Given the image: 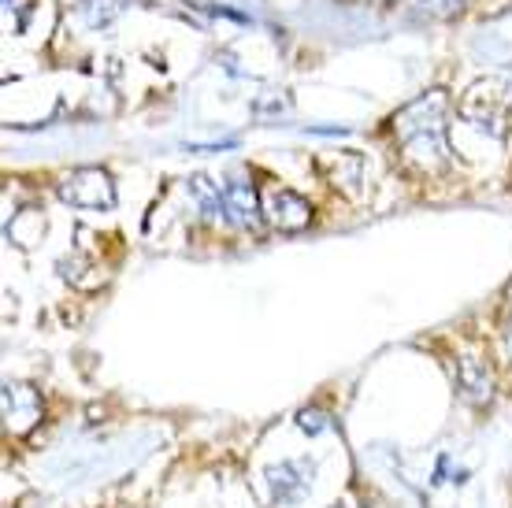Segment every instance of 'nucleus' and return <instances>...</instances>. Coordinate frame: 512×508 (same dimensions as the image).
<instances>
[{"label":"nucleus","instance_id":"obj_1","mask_svg":"<svg viewBox=\"0 0 512 508\" xmlns=\"http://www.w3.org/2000/svg\"><path fill=\"white\" fill-rule=\"evenodd\" d=\"M446 112H449L446 89H431V93L416 97V101L405 104L394 115V134L401 141V149L423 171H442L449 164Z\"/></svg>","mask_w":512,"mask_h":508},{"label":"nucleus","instance_id":"obj_2","mask_svg":"<svg viewBox=\"0 0 512 508\" xmlns=\"http://www.w3.org/2000/svg\"><path fill=\"white\" fill-rule=\"evenodd\" d=\"M457 112H461L475 130H487L490 138H501V134H505V115L512 112V67L494 78L475 82L461 97V108H457Z\"/></svg>","mask_w":512,"mask_h":508},{"label":"nucleus","instance_id":"obj_3","mask_svg":"<svg viewBox=\"0 0 512 508\" xmlns=\"http://www.w3.org/2000/svg\"><path fill=\"white\" fill-rule=\"evenodd\" d=\"M60 201L82 212H108L116 208V182L104 167H75L71 175H64V182L56 186Z\"/></svg>","mask_w":512,"mask_h":508},{"label":"nucleus","instance_id":"obj_4","mask_svg":"<svg viewBox=\"0 0 512 508\" xmlns=\"http://www.w3.org/2000/svg\"><path fill=\"white\" fill-rule=\"evenodd\" d=\"M312 475H316V464L308 457L271 464L268 468L271 501H275V505H297V501H305L308 490H312Z\"/></svg>","mask_w":512,"mask_h":508},{"label":"nucleus","instance_id":"obj_5","mask_svg":"<svg viewBox=\"0 0 512 508\" xmlns=\"http://www.w3.org/2000/svg\"><path fill=\"white\" fill-rule=\"evenodd\" d=\"M223 219H227L234 230L256 238V234L264 230V223H268L256 186H249V182H227V186H223Z\"/></svg>","mask_w":512,"mask_h":508},{"label":"nucleus","instance_id":"obj_6","mask_svg":"<svg viewBox=\"0 0 512 508\" xmlns=\"http://www.w3.org/2000/svg\"><path fill=\"white\" fill-rule=\"evenodd\" d=\"M264 219L282 234H297V230H305L312 223V204L301 193L275 186V190L264 193Z\"/></svg>","mask_w":512,"mask_h":508},{"label":"nucleus","instance_id":"obj_7","mask_svg":"<svg viewBox=\"0 0 512 508\" xmlns=\"http://www.w3.org/2000/svg\"><path fill=\"white\" fill-rule=\"evenodd\" d=\"M4 427L8 434H30L41 420V394L34 386H23V382H8L4 386Z\"/></svg>","mask_w":512,"mask_h":508},{"label":"nucleus","instance_id":"obj_8","mask_svg":"<svg viewBox=\"0 0 512 508\" xmlns=\"http://www.w3.org/2000/svg\"><path fill=\"white\" fill-rule=\"evenodd\" d=\"M457 386H461V394L472 405H487L490 397H494V375H490L487 360L464 356L461 364H457Z\"/></svg>","mask_w":512,"mask_h":508},{"label":"nucleus","instance_id":"obj_9","mask_svg":"<svg viewBox=\"0 0 512 508\" xmlns=\"http://www.w3.org/2000/svg\"><path fill=\"white\" fill-rule=\"evenodd\" d=\"M186 193H190V201L201 208V216L212 223V219H223V190H219L212 178L205 175H193L186 182Z\"/></svg>","mask_w":512,"mask_h":508},{"label":"nucleus","instance_id":"obj_10","mask_svg":"<svg viewBox=\"0 0 512 508\" xmlns=\"http://www.w3.org/2000/svg\"><path fill=\"white\" fill-rule=\"evenodd\" d=\"M297 427H301L308 438H316V434L331 431V416L320 412V408H305V412H297Z\"/></svg>","mask_w":512,"mask_h":508},{"label":"nucleus","instance_id":"obj_11","mask_svg":"<svg viewBox=\"0 0 512 508\" xmlns=\"http://www.w3.org/2000/svg\"><path fill=\"white\" fill-rule=\"evenodd\" d=\"M442 4H446V12H461L464 8V0H442Z\"/></svg>","mask_w":512,"mask_h":508},{"label":"nucleus","instance_id":"obj_12","mask_svg":"<svg viewBox=\"0 0 512 508\" xmlns=\"http://www.w3.org/2000/svg\"><path fill=\"white\" fill-rule=\"evenodd\" d=\"M505 338H509V353H512V308H509V327H505Z\"/></svg>","mask_w":512,"mask_h":508},{"label":"nucleus","instance_id":"obj_13","mask_svg":"<svg viewBox=\"0 0 512 508\" xmlns=\"http://www.w3.org/2000/svg\"><path fill=\"white\" fill-rule=\"evenodd\" d=\"M331 508H353V505H349V501H338V505H331Z\"/></svg>","mask_w":512,"mask_h":508}]
</instances>
